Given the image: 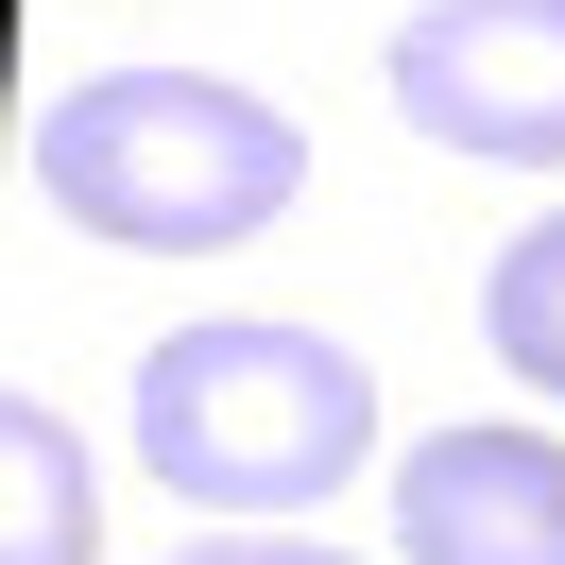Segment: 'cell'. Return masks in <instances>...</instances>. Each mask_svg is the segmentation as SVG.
Listing matches in <instances>:
<instances>
[{
	"mask_svg": "<svg viewBox=\"0 0 565 565\" xmlns=\"http://www.w3.org/2000/svg\"><path fill=\"white\" fill-rule=\"evenodd\" d=\"M35 189L120 257H241L257 223H291L309 189V138H291L257 86L206 70H104L35 120Z\"/></svg>",
	"mask_w": 565,
	"mask_h": 565,
	"instance_id": "obj_1",
	"label": "cell"
},
{
	"mask_svg": "<svg viewBox=\"0 0 565 565\" xmlns=\"http://www.w3.org/2000/svg\"><path fill=\"white\" fill-rule=\"evenodd\" d=\"M360 446H377V377L326 326L223 309L138 360V462L189 514H309L326 480H360Z\"/></svg>",
	"mask_w": 565,
	"mask_h": 565,
	"instance_id": "obj_2",
	"label": "cell"
},
{
	"mask_svg": "<svg viewBox=\"0 0 565 565\" xmlns=\"http://www.w3.org/2000/svg\"><path fill=\"white\" fill-rule=\"evenodd\" d=\"M394 104L446 154L565 172V0H428L394 35Z\"/></svg>",
	"mask_w": 565,
	"mask_h": 565,
	"instance_id": "obj_3",
	"label": "cell"
},
{
	"mask_svg": "<svg viewBox=\"0 0 565 565\" xmlns=\"http://www.w3.org/2000/svg\"><path fill=\"white\" fill-rule=\"evenodd\" d=\"M394 548L412 565H565V446L548 428H428L394 462Z\"/></svg>",
	"mask_w": 565,
	"mask_h": 565,
	"instance_id": "obj_4",
	"label": "cell"
},
{
	"mask_svg": "<svg viewBox=\"0 0 565 565\" xmlns=\"http://www.w3.org/2000/svg\"><path fill=\"white\" fill-rule=\"evenodd\" d=\"M0 565H86V446L52 394H0Z\"/></svg>",
	"mask_w": 565,
	"mask_h": 565,
	"instance_id": "obj_5",
	"label": "cell"
},
{
	"mask_svg": "<svg viewBox=\"0 0 565 565\" xmlns=\"http://www.w3.org/2000/svg\"><path fill=\"white\" fill-rule=\"evenodd\" d=\"M480 343L514 360L531 394H565V206H548V223H531V241L480 275Z\"/></svg>",
	"mask_w": 565,
	"mask_h": 565,
	"instance_id": "obj_6",
	"label": "cell"
},
{
	"mask_svg": "<svg viewBox=\"0 0 565 565\" xmlns=\"http://www.w3.org/2000/svg\"><path fill=\"white\" fill-rule=\"evenodd\" d=\"M172 565H360V548H309V531H223V548H172Z\"/></svg>",
	"mask_w": 565,
	"mask_h": 565,
	"instance_id": "obj_7",
	"label": "cell"
}]
</instances>
